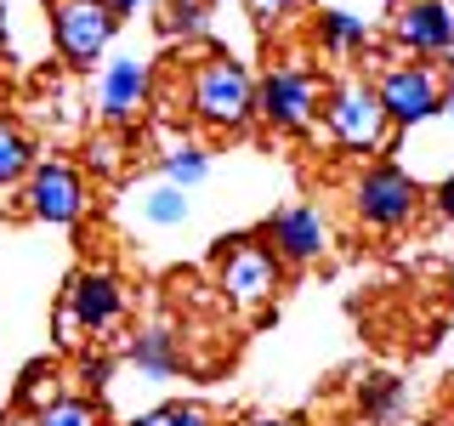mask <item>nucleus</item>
<instances>
[{
	"label": "nucleus",
	"mask_w": 454,
	"mask_h": 426,
	"mask_svg": "<svg viewBox=\"0 0 454 426\" xmlns=\"http://www.w3.org/2000/svg\"><path fill=\"white\" fill-rule=\"evenodd\" d=\"M188 103L205 125H216V131H239V125L255 114V80L245 63H233V57H205V63H193V85H188Z\"/></svg>",
	"instance_id": "obj_1"
},
{
	"label": "nucleus",
	"mask_w": 454,
	"mask_h": 426,
	"mask_svg": "<svg viewBox=\"0 0 454 426\" xmlns=\"http://www.w3.org/2000/svg\"><path fill=\"white\" fill-rule=\"evenodd\" d=\"M278 279H284V262L273 256V245H262L250 233L227 239L216 250V290L233 307H267L278 296Z\"/></svg>",
	"instance_id": "obj_2"
},
{
	"label": "nucleus",
	"mask_w": 454,
	"mask_h": 426,
	"mask_svg": "<svg viewBox=\"0 0 454 426\" xmlns=\"http://www.w3.org/2000/svg\"><path fill=\"white\" fill-rule=\"evenodd\" d=\"M324 108V85L307 63H278L273 75L255 85V114L278 131H307Z\"/></svg>",
	"instance_id": "obj_3"
},
{
	"label": "nucleus",
	"mask_w": 454,
	"mask_h": 426,
	"mask_svg": "<svg viewBox=\"0 0 454 426\" xmlns=\"http://www.w3.org/2000/svg\"><path fill=\"white\" fill-rule=\"evenodd\" d=\"M46 12H51V40L68 68H91L120 28V18L103 0H46Z\"/></svg>",
	"instance_id": "obj_4"
},
{
	"label": "nucleus",
	"mask_w": 454,
	"mask_h": 426,
	"mask_svg": "<svg viewBox=\"0 0 454 426\" xmlns=\"http://www.w3.org/2000/svg\"><path fill=\"white\" fill-rule=\"evenodd\" d=\"M324 125H330V137L340 148L364 154V148H380V137H387V108H380L375 85L340 80L335 91L324 97Z\"/></svg>",
	"instance_id": "obj_5"
},
{
	"label": "nucleus",
	"mask_w": 454,
	"mask_h": 426,
	"mask_svg": "<svg viewBox=\"0 0 454 426\" xmlns=\"http://www.w3.org/2000/svg\"><path fill=\"white\" fill-rule=\"evenodd\" d=\"M352 210H358L369 227L392 233V227L415 222L420 188H415V177H409V170H397V165H369L364 177H358V188H352Z\"/></svg>",
	"instance_id": "obj_6"
},
{
	"label": "nucleus",
	"mask_w": 454,
	"mask_h": 426,
	"mask_svg": "<svg viewBox=\"0 0 454 426\" xmlns=\"http://www.w3.org/2000/svg\"><path fill=\"white\" fill-rule=\"evenodd\" d=\"M120 279L103 273V267H85V273H74V284H68L63 296V312H57V330H63V341H80V335H97L108 330L114 319H120Z\"/></svg>",
	"instance_id": "obj_7"
},
{
	"label": "nucleus",
	"mask_w": 454,
	"mask_h": 426,
	"mask_svg": "<svg viewBox=\"0 0 454 426\" xmlns=\"http://www.w3.org/2000/svg\"><path fill=\"white\" fill-rule=\"evenodd\" d=\"M375 97H380V108H387V120L420 125V120H432V114L443 108V75H437V68H426V63L387 68L380 85H375Z\"/></svg>",
	"instance_id": "obj_8"
},
{
	"label": "nucleus",
	"mask_w": 454,
	"mask_h": 426,
	"mask_svg": "<svg viewBox=\"0 0 454 426\" xmlns=\"http://www.w3.org/2000/svg\"><path fill=\"white\" fill-rule=\"evenodd\" d=\"M28 188H23V205L35 222H80L85 210V182L68 160H35L28 170Z\"/></svg>",
	"instance_id": "obj_9"
},
{
	"label": "nucleus",
	"mask_w": 454,
	"mask_h": 426,
	"mask_svg": "<svg viewBox=\"0 0 454 426\" xmlns=\"http://www.w3.org/2000/svg\"><path fill=\"white\" fill-rule=\"evenodd\" d=\"M392 40L403 51H420V57L454 51V0H397L392 6Z\"/></svg>",
	"instance_id": "obj_10"
},
{
	"label": "nucleus",
	"mask_w": 454,
	"mask_h": 426,
	"mask_svg": "<svg viewBox=\"0 0 454 426\" xmlns=\"http://www.w3.org/2000/svg\"><path fill=\"white\" fill-rule=\"evenodd\" d=\"M267 245H273V256L284 267H307L330 250V227H324V217L312 205H290L267 222Z\"/></svg>",
	"instance_id": "obj_11"
},
{
	"label": "nucleus",
	"mask_w": 454,
	"mask_h": 426,
	"mask_svg": "<svg viewBox=\"0 0 454 426\" xmlns=\"http://www.w3.org/2000/svg\"><path fill=\"white\" fill-rule=\"evenodd\" d=\"M142 103H148V63L137 57H120V63L103 68V85H97V108H103L108 125H131Z\"/></svg>",
	"instance_id": "obj_12"
},
{
	"label": "nucleus",
	"mask_w": 454,
	"mask_h": 426,
	"mask_svg": "<svg viewBox=\"0 0 454 426\" xmlns=\"http://www.w3.org/2000/svg\"><path fill=\"white\" fill-rule=\"evenodd\" d=\"M125 359H131L142 375L153 381H170L182 369V347H176V330H165V324H153V330L131 335V347H125Z\"/></svg>",
	"instance_id": "obj_13"
},
{
	"label": "nucleus",
	"mask_w": 454,
	"mask_h": 426,
	"mask_svg": "<svg viewBox=\"0 0 454 426\" xmlns=\"http://www.w3.org/2000/svg\"><path fill=\"white\" fill-rule=\"evenodd\" d=\"M318 46L324 51H364L369 46V28L364 18H352V12H318Z\"/></svg>",
	"instance_id": "obj_14"
},
{
	"label": "nucleus",
	"mask_w": 454,
	"mask_h": 426,
	"mask_svg": "<svg viewBox=\"0 0 454 426\" xmlns=\"http://www.w3.org/2000/svg\"><path fill=\"white\" fill-rule=\"evenodd\" d=\"M28 170H35V148H28L23 125L0 120V188H12V182H23Z\"/></svg>",
	"instance_id": "obj_15"
},
{
	"label": "nucleus",
	"mask_w": 454,
	"mask_h": 426,
	"mask_svg": "<svg viewBox=\"0 0 454 426\" xmlns=\"http://www.w3.org/2000/svg\"><path fill=\"white\" fill-rule=\"evenodd\" d=\"M188 193H182V188H170V182H160V188H148V193H142V222H148V227H182V222H188Z\"/></svg>",
	"instance_id": "obj_16"
},
{
	"label": "nucleus",
	"mask_w": 454,
	"mask_h": 426,
	"mask_svg": "<svg viewBox=\"0 0 454 426\" xmlns=\"http://www.w3.org/2000/svg\"><path fill=\"white\" fill-rule=\"evenodd\" d=\"M40 426H103V409L97 398H51L40 409Z\"/></svg>",
	"instance_id": "obj_17"
},
{
	"label": "nucleus",
	"mask_w": 454,
	"mask_h": 426,
	"mask_svg": "<svg viewBox=\"0 0 454 426\" xmlns=\"http://www.w3.org/2000/svg\"><path fill=\"white\" fill-rule=\"evenodd\" d=\"M358 404H364L380 426H392V421H397V409H403V387H397L392 375H375V381H364Z\"/></svg>",
	"instance_id": "obj_18"
},
{
	"label": "nucleus",
	"mask_w": 454,
	"mask_h": 426,
	"mask_svg": "<svg viewBox=\"0 0 454 426\" xmlns=\"http://www.w3.org/2000/svg\"><path fill=\"white\" fill-rule=\"evenodd\" d=\"M205 177H210V160H205L199 148H176V154L165 160V182H170V188H182V193L199 188Z\"/></svg>",
	"instance_id": "obj_19"
},
{
	"label": "nucleus",
	"mask_w": 454,
	"mask_h": 426,
	"mask_svg": "<svg viewBox=\"0 0 454 426\" xmlns=\"http://www.w3.org/2000/svg\"><path fill=\"white\" fill-rule=\"evenodd\" d=\"M131 426H210V415L199 404H165V409H148V415L131 421Z\"/></svg>",
	"instance_id": "obj_20"
},
{
	"label": "nucleus",
	"mask_w": 454,
	"mask_h": 426,
	"mask_svg": "<svg viewBox=\"0 0 454 426\" xmlns=\"http://www.w3.org/2000/svg\"><path fill=\"white\" fill-rule=\"evenodd\" d=\"M199 28H205V6H199V0H170L165 6V35H199Z\"/></svg>",
	"instance_id": "obj_21"
},
{
	"label": "nucleus",
	"mask_w": 454,
	"mask_h": 426,
	"mask_svg": "<svg viewBox=\"0 0 454 426\" xmlns=\"http://www.w3.org/2000/svg\"><path fill=\"white\" fill-rule=\"evenodd\" d=\"M245 6H250V18L262 23V28H278L284 18H290V6H295V0H245Z\"/></svg>",
	"instance_id": "obj_22"
},
{
	"label": "nucleus",
	"mask_w": 454,
	"mask_h": 426,
	"mask_svg": "<svg viewBox=\"0 0 454 426\" xmlns=\"http://www.w3.org/2000/svg\"><path fill=\"white\" fill-rule=\"evenodd\" d=\"M108 369H114V364L103 359V352H85V359H80V381H85V387L97 392V387H103V381H108Z\"/></svg>",
	"instance_id": "obj_23"
},
{
	"label": "nucleus",
	"mask_w": 454,
	"mask_h": 426,
	"mask_svg": "<svg viewBox=\"0 0 454 426\" xmlns=\"http://www.w3.org/2000/svg\"><path fill=\"white\" fill-rule=\"evenodd\" d=\"M432 205H437V217H443V222H454V177H449V182H437Z\"/></svg>",
	"instance_id": "obj_24"
},
{
	"label": "nucleus",
	"mask_w": 454,
	"mask_h": 426,
	"mask_svg": "<svg viewBox=\"0 0 454 426\" xmlns=\"http://www.w3.org/2000/svg\"><path fill=\"white\" fill-rule=\"evenodd\" d=\"M103 6H108V12H114V18H131V12H137V6H142V0H103Z\"/></svg>",
	"instance_id": "obj_25"
},
{
	"label": "nucleus",
	"mask_w": 454,
	"mask_h": 426,
	"mask_svg": "<svg viewBox=\"0 0 454 426\" xmlns=\"http://www.w3.org/2000/svg\"><path fill=\"white\" fill-rule=\"evenodd\" d=\"M443 108H449V114H454V85H449V91H443Z\"/></svg>",
	"instance_id": "obj_26"
},
{
	"label": "nucleus",
	"mask_w": 454,
	"mask_h": 426,
	"mask_svg": "<svg viewBox=\"0 0 454 426\" xmlns=\"http://www.w3.org/2000/svg\"><path fill=\"white\" fill-rule=\"evenodd\" d=\"M0 18H6V0H0ZM0 40H6V23H0Z\"/></svg>",
	"instance_id": "obj_27"
},
{
	"label": "nucleus",
	"mask_w": 454,
	"mask_h": 426,
	"mask_svg": "<svg viewBox=\"0 0 454 426\" xmlns=\"http://www.w3.org/2000/svg\"><path fill=\"white\" fill-rule=\"evenodd\" d=\"M12 426H40V415H28V421H12Z\"/></svg>",
	"instance_id": "obj_28"
},
{
	"label": "nucleus",
	"mask_w": 454,
	"mask_h": 426,
	"mask_svg": "<svg viewBox=\"0 0 454 426\" xmlns=\"http://www.w3.org/2000/svg\"><path fill=\"white\" fill-rule=\"evenodd\" d=\"M255 426H290V421H255Z\"/></svg>",
	"instance_id": "obj_29"
}]
</instances>
